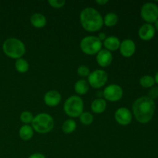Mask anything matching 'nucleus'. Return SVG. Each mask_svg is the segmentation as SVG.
Here are the masks:
<instances>
[{
    "mask_svg": "<svg viewBox=\"0 0 158 158\" xmlns=\"http://www.w3.org/2000/svg\"><path fill=\"white\" fill-rule=\"evenodd\" d=\"M136 120L140 123H147L151 120L155 111V103L148 96L137 98L132 106Z\"/></svg>",
    "mask_w": 158,
    "mask_h": 158,
    "instance_id": "nucleus-1",
    "label": "nucleus"
},
{
    "mask_svg": "<svg viewBox=\"0 0 158 158\" xmlns=\"http://www.w3.org/2000/svg\"><path fill=\"white\" fill-rule=\"evenodd\" d=\"M80 23L88 32L100 30L103 25V19L100 12L94 8H86L80 13Z\"/></svg>",
    "mask_w": 158,
    "mask_h": 158,
    "instance_id": "nucleus-2",
    "label": "nucleus"
},
{
    "mask_svg": "<svg viewBox=\"0 0 158 158\" xmlns=\"http://www.w3.org/2000/svg\"><path fill=\"white\" fill-rule=\"evenodd\" d=\"M2 50L7 56L12 59H20L26 52L25 45L16 38H9L2 44Z\"/></svg>",
    "mask_w": 158,
    "mask_h": 158,
    "instance_id": "nucleus-3",
    "label": "nucleus"
},
{
    "mask_svg": "<svg viewBox=\"0 0 158 158\" xmlns=\"http://www.w3.org/2000/svg\"><path fill=\"white\" fill-rule=\"evenodd\" d=\"M32 129L40 134H46L52 130L54 127V120L52 116L48 114L42 113L33 118L32 122Z\"/></svg>",
    "mask_w": 158,
    "mask_h": 158,
    "instance_id": "nucleus-4",
    "label": "nucleus"
},
{
    "mask_svg": "<svg viewBox=\"0 0 158 158\" xmlns=\"http://www.w3.org/2000/svg\"><path fill=\"white\" fill-rule=\"evenodd\" d=\"M64 112L71 117H77L83 112V101L78 96H71L64 103Z\"/></svg>",
    "mask_w": 158,
    "mask_h": 158,
    "instance_id": "nucleus-5",
    "label": "nucleus"
},
{
    "mask_svg": "<svg viewBox=\"0 0 158 158\" xmlns=\"http://www.w3.org/2000/svg\"><path fill=\"white\" fill-rule=\"evenodd\" d=\"M103 43L96 36H86L80 42V48L84 53L87 55H94L102 49Z\"/></svg>",
    "mask_w": 158,
    "mask_h": 158,
    "instance_id": "nucleus-6",
    "label": "nucleus"
},
{
    "mask_svg": "<svg viewBox=\"0 0 158 158\" xmlns=\"http://www.w3.org/2000/svg\"><path fill=\"white\" fill-rule=\"evenodd\" d=\"M142 19L149 24L155 23L158 19V6L153 2H147L140 9Z\"/></svg>",
    "mask_w": 158,
    "mask_h": 158,
    "instance_id": "nucleus-7",
    "label": "nucleus"
},
{
    "mask_svg": "<svg viewBox=\"0 0 158 158\" xmlns=\"http://www.w3.org/2000/svg\"><path fill=\"white\" fill-rule=\"evenodd\" d=\"M107 79L108 75L106 72L103 69H97L89 73L88 77V83L92 87L97 89L104 86Z\"/></svg>",
    "mask_w": 158,
    "mask_h": 158,
    "instance_id": "nucleus-8",
    "label": "nucleus"
},
{
    "mask_svg": "<svg viewBox=\"0 0 158 158\" xmlns=\"http://www.w3.org/2000/svg\"><path fill=\"white\" fill-rule=\"evenodd\" d=\"M123 94V89L119 85L110 84L105 88L103 92V96L109 101L116 102L122 98Z\"/></svg>",
    "mask_w": 158,
    "mask_h": 158,
    "instance_id": "nucleus-9",
    "label": "nucleus"
},
{
    "mask_svg": "<svg viewBox=\"0 0 158 158\" xmlns=\"http://www.w3.org/2000/svg\"><path fill=\"white\" fill-rule=\"evenodd\" d=\"M115 120L120 125L126 126L132 121V114L126 107H120L116 111Z\"/></svg>",
    "mask_w": 158,
    "mask_h": 158,
    "instance_id": "nucleus-10",
    "label": "nucleus"
},
{
    "mask_svg": "<svg viewBox=\"0 0 158 158\" xmlns=\"http://www.w3.org/2000/svg\"><path fill=\"white\" fill-rule=\"evenodd\" d=\"M120 52L124 57H131L134 54L136 50V45L131 40H125L120 43Z\"/></svg>",
    "mask_w": 158,
    "mask_h": 158,
    "instance_id": "nucleus-11",
    "label": "nucleus"
},
{
    "mask_svg": "<svg viewBox=\"0 0 158 158\" xmlns=\"http://www.w3.org/2000/svg\"><path fill=\"white\" fill-rule=\"evenodd\" d=\"M155 28L153 25L145 23L139 29L138 35L141 40H144V41H148V40L153 39V37L155 35Z\"/></svg>",
    "mask_w": 158,
    "mask_h": 158,
    "instance_id": "nucleus-12",
    "label": "nucleus"
},
{
    "mask_svg": "<svg viewBox=\"0 0 158 158\" xmlns=\"http://www.w3.org/2000/svg\"><path fill=\"white\" fill-rule=\"evenodd\" d=\"M113 56L111 52L108 51L107 49H101L97 53V63L102 67H106L110 66L112 63Z\"/></svg>",
    "mask_w": 158,
    "mask_h": 158,
    "instance_id": "nucleus-13",
    "label": "nucleus"
},
{
    "mask_svg": "<svg viewBox=\"0 0 158 158\" xmlns=\"http://www.w3.org/2000/svg\"><path fill=\"white\" fill-rule=\"evenodd\" d=\"M61 101V95L56 90L48 91L44 96V102L47 106H56Z\"/></svg>",
    "mask_w": 158,
    "mask_h": 158,
    "instance_id": "nucleus-14",
    "label": "nucleus"
},
{
    "mask_svg": "<svg viewBox=\"0 0 158 158\" xmlns=\"http://www.w3.org/2000/svg\"><path fill=\"white\" fill-rule=\"evenodd\" d=\"M103 45H104L106 49L108 51H115L120 48V41L117 37L114 36H109L106 37L105 40L103 41Z\"/></svg>",
    "mask_w": 158,
    "mask_h": 158,
    "instance_id": "nucleus-15",
    "label": "nucleus"
},
{
    "mask_svg": "<svg viewBox=\"0 0 158 158\" xmlns=\"http://www.w3.org/2000/svg\"><path fill=\"white\" fill-rule=\"evenodd\" d=\"M106 107V100L101 98L94 100L93 101L92 104H91V109H92L93 112L95 113V114H102V113H103L105 111Z\"/></svg>",
    "mask_w": 158,
    "mask_h": 158,
    "instance_id": "nucleus-16",
    "label": "nucleus"
},
{
    "mask_svg": "<svg viewBox=\"0 0 158 158\" xmlns=\"http://www.w3.org/2000/svg\"><path fill=\"white\" fill-rule=\"evenodd\" d=\"M30 22L32 26L35 28H43L46 24V19L43 14L35 13L31 16Z\"/></svg>",
    "mask_w": 158,
    "mask_h": 158,
    "instance_id": "nucleus-17",
    "label": "nucleus"
},
{
    "mask_svg": "<svg viewBox=\"0 0 158 158\" xmlns=\"http://www.w3.org/2000/svg\"><path fill=\"white\" fill-rule=\"evenodd\" d=\"M89 85L88 82L85 80H80L74 85V89L79 95H84L88 92Z\"/></svg>",
    "mask_w": 158,
    "mask_h": 158,
    "instance_id": "nucleus-18",
    "label": "nucleus"
},
{
    "mask_svg": "<svg viewBox=\"0 0 158 158\" xmlns=\"http://www.w3.org/2000/svg\"><path fill=\"white\" fill-rule=\"evenodd\" d=\"M19 134V137L22 140H29L33 136V129L29 125L25 124L20 127Z\"/></svg>",
    "mask_w": 158,
    "mask_h": 158,
    "instance_id": "nucleus-19",
    "label": "nucleus"
},
{
    "mask_svg": "<svg viewBox=\"0 0 158 158\" xmlns=\"http://www.w3.org/2000/svg\"><path fill=\"white\" fill-rule=\"evenodd\" d=\"M118 22V16L114 12H109L105 15L103 19V23L108 27L114 26Z\"/></svg>",
    "mask_w": 158,
    "mask_h": 158,
    "instance_id": "nucleus-20",
    "label": "nucleus"
},
{
    "mask_svg": "<svg viewBox=\"0 0 158 158\" xmlns=\"http://www.w3.org/2000/svg\"><path fill=\"white\" fill-rule=\"evenodd\" d=\"M77 128V123H76L75 120L73 119H69L64 121L62 126V130L65 134H71Z\"/></svg>",
    "mask_w": 158,
    "mask_h": 158,
    "instance_id": "nucleus-21",
    "label": "nucleus"
},
{
    "mask_svg": "<svg viewBox=\"0 0 158 158\" xmlns=\"http://www.w3.org/2000/svg\"><path fill=\"white\" fill-rule=\"evenodd\" d=\"M15 69H16L18 72L23 73H26L29 70V65L26 60H24V59L23 58H20L18 59V60L15 61Z\"/></svg>",
    "mask_w": 158,
    "mask_h": 158,
    "instance_id": "nucleus-22",
    "label": "nucleus"
},
{
    "mask_svg": "<svg viewBox=\"0 0 158 158\" xmlns=\"http://www.w3.org/2000/svg\"><path fill=\"white\" fill-rule=\"evenodd\" d=\"M140 83L143 87L151 88L154 86L155 81H154V78H153L151 76L145 75L140 78Z\"/></svg>",
    "mask_w": 158,
    "mask_h": 158,
    "instance_id": "nucleus-23",
    "label": "nucleus"
},
{
    "mask_svg": "<svg viewBox=\"0 0 158 158\" xmlns=\"http://www.w3.org/2000/svg\"><path fill=\"white\" fill-rule=\"evenodd\" d=\"M80 122L83 125H90L94 121V117L89 112H83L80 116Z\"/></svg>",
    "mask_w": 158,
    "mask_h": 158,
    "instance_id": "nucleus-24",
    "label": "nucleus"
},
{
    "mask_svg": "<svg viewBox=\"0 0 158 158\" xmlns=\"http://www.w3.org/2000/svg\"><path fill=\"white\" fill-rule=\"evenodd\" d=\"M33 118L34 117L32 115V114L29 112V111H23L21 114V115H20V120H21V121L23 123H26V124H28L29 123H32V120H33Z\"/></svg>",
    "mask_w": 158,
    "mask_h": 158,
    "instance_id": "nucleus-25",
    "label": "nucleus"
},
{
    "mask_svg": "<svg viewBox=\"0 0 158 158\" xmlns=\"http://www.w3.org/2000/svg\"><path fill=\"white\" fill-rule=\"evenodd\" d=\"M77 73L80 76V77H89V73H90V71H89V69L86 66H79V68L77 69Z\"/></svg>",
    "mask_w": 158,
    "mask_h": 158,
    "instance_id": "nucleus-26",
    "label": "nucleus"
},
{
    "mask_svg": "<svg viewBox=\"0 0 158 158\" xmlns=\"http://www.w3.org/2000/svg\"><path fill=\"white\" fill-rule=\"evenodd\" d=\"M66 3V1L64 0H49V4L52 7L56 8V9H60L62 8Z\"/></svg>",
    "mask_w": 158,
    "mask_h": 158,
    "instance_id": "nucleus-27",
    "label": "nucleus"
},
{
    "mask_svg": "<svg viewBox=\"0 0 158 158\" xmlns=\"http://www.w3.org/2000/svg\"><path fill=\"white\" fill-rule=\"evenodd\" d=\"M148 97L151 100H156L158 98V86H153L148 92Z\"/></svg>",
    "mask_w": 158,
    "mask_h": 158,
    "instance_id": "nucleus-28",
    "label": "nucleus"
},
{
    "mask_svg": "<svg viewBox=\"0 0 158 158\" xmlns=\"http://www.w3.org/2000/svg\"><path fill=\"white\" fill-rule=\"evenodd\" d=\"M28 158H46V157L40 153H35V154H31Z\"/></svg>",
    "mask_w": 158,
    "mask_h": 158,
    "instance_id": "nucleus-29",
    "label": "nucleus"
},
{
    "mask_svg": "<svg viewBox=\"0 0 158 158\" xmlns=\"http://www.w3.org/2000/svg\"><path fill=\"white\" fill-rule=\"evenodd\" d=\"M97 38H98L99 40H100L101 42H102V41H104L105 39L106 38V34L103 33V32H100V33H99L98 37H97Z\"/></svg>",
    "mask_w": 158,
    "mask_h": 158,
    "instance_id": "nucleus-30",
    "label": "nucleus"
},
{
    "mask_svg": "<svg viewBox=\"0 0 158 158\" xmlns=\"http://www.w3.org/2000/svg\"><path fill=\"white\" fill-rule=\"evenodd\" d=\"M108 2L107 0H97L96 1V3L99 5H105Z\"/></svg>",
    "mask_w": 158,
    "mask_h": 158,
    "instance_id": "nucleus-31",
    "label": "nucleus"
},
{
    "mask_svg": "<svg viewBox=\"0 0 158 158\" xmlns=\"http://www.w3.org/2000/svg\"><path fill=\"white\" fill-rule=\"evenodd\" d=\"M154 81H155L156 83H157V84H158V71L157 73H156L155 77H154Z\"/></svg>",
    "mask_w": 158,
    "mask_h": 158,
    "instance_id": "nucleus-32",
    "label": "nucleus"
},
{
    "mask_svg": "<svg viewBox=\"0 0 158 158\" xmlns=\"http://www.w3.org/2000/svg\"><path fill=\"white\" fill-rule=\"evenodd\" d=\"M154 23H155V24H154V28H155V30L158 31V19Z\"/></svg>",
    "mask_w": 158,
    "mask_h": 158,
    "instance_id": "nucleus-33",
    "label": "nucleus"
}]
</instances>
